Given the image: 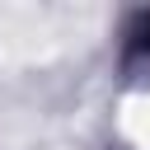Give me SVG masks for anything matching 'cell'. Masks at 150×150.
I'll return each instance as SVG.
<instances>
[{"mask_svg":"<svg viewBox=\"0 0 150 150\" xmlns=\"http://www.w3.org/2000/svg\"><path fill=\"white\" fill-rule=\"evenodd\" d=\"M117 141L127 150H150V89H131L117 103Z\"/></svg>","mask_w":150,"mask_h":150,"instance_id":"cell-1","label":"cell"}]
</instances>
